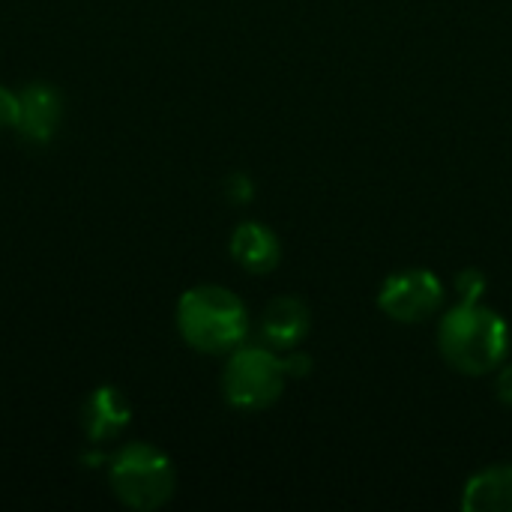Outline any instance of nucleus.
I'll return each mask as SVG.
<instances>
[{"label": "nucleus", "mask_w": 512, "mask_h": 512, "mask_svg": "<svg viewBox=\"0 0 512 512\" xmlns=\"http://www.w3.org/2000/svg\"><path fill=\"white\" fill-rule=\"evenodd\" d=\"M309 324H312V315L300 297H276L261 315V339L264 345L282 354V351L300 348V342L309 333Z\"/></svg>", "instance_id": "nucleus-8"}, {"label": "nucleus", "mask_w": 512, "mask_h": 512, "mask_svg": "<svg viewBox=\"0 0 512 512\" xmlns=\"http://www.w3.org/2000/svg\"><path fill=\"white\" fill-rule=\"evenodd\" d=\"M225 195H228V201H234V204H246V201L255 195V186H252V180H249L246 174H231V177L225 180Z\"/></svg>", "instance_id": "nucleus-13"}, {"label": "nucleus", "mask_w": 512, "mask_h": 512, "mask_svg": "<svg viewBox=\"0 0 512 512\" xmlns=\"http://www.w3.org/2000/svg\"><path fill=\"white\" fill-rule=\"evenodd\" d=\"M462 510L512 512V465H495L465 483Z\"/></svg>", "instance_id": "nucleus-10"}, {"label": "nucleus", "mask_w": 512, "mask_h": 512, "mask_svg": "<svg viewBox=\"0 0 512 512\" xmlns=\"http://www.w3.org/2000/svg\"><path fill=\"white\" fill-rule=\"evenodd\" d=\"M438 351L447 366L462 375H489L507 360L510 327L483 303H459L438 327Z\"/></svg>", "instance_id": "nucleus-1"}, {"label": "nucleus", "mask_w": 512, "mask_h": 512, "mask_svg": "<svg viewBox=\"0 0 512 512\" xmlns=\"http://www.w3.org/2000/svg\"><path fill=\"white\" fill-rule=\"evenodd\" d=\"M285 381L288 372L279 351H273L270 345H240L231 351L222 372V393L231 408L264 411L282 396Z\"/></svg>", "instance_id": "nucleus-4"}, {"label": "nucleus", "mask_w": 512, "mask_h": 512, "mask_svg": "<svg viewBox=\"0 0 512 512\" xmlns=\"http://www.w3.org/2000/svg\"><path fill=\"white\" fill-rule=\"evenodd\" d=\"M282 366L288 378H306L312 372V357L300 348H291V351H282Z\"/></svg>", "instance_id": "nucleus-12"}, {"label": "nucleus", "mask_w": 512, "mask_h": 512, "mask_svg": "<svg viewBox=\"0 0 512 512\" xmlns=\"http://www.w3.org/2000/svg\"><path fill=\"white\" fill-rule=\"evenodd\" d=\"M132 420V408L117 387H96L81 405V429L90 444H105L117 438Z\"/></svg>", "instance_id": "nucleus-7"}, {"label": "nucleus", "mask_w": 512, "mask_h": 512, "mask_svg": "<svg viewBox=\"0 0 512 512\" xmlns=\"http://www.w3.org/2000/svg\"><path fill=\"white\" fill-rule=\"evenodd\" d=\"M495 390H498V399H501L504 405H512V363H507V366L501 369Z\"/></svg>", "instance_id": "nucleus-15"}, {"label": "nucleus", "mask_w": 512, "mask_h": 512, "mask_svg": "<svg viewBox=\"0 0 512 512\" xmlns=\"http://www.w3.org/2000/svg\"><path fill=\"white\" fill-rule=\"evenodd\" d=\"M489 282L480 270L468 267L456 276V291H459V303H480L483 294H486Z\"/></svg>", "instance_id": "nucleus-11"}, {"label": "nucleus", "mask_w": 512, "mask_h": 512, "mask_svg": "<svg viewBox=\"0 0 512 512\" xmlns=\"http://www.w3.org/2000/svg\"><path fill=\"white\" fill-rule=\"evenodd\" d=\"M441 300H444V285L426 267L399 270L390 279H384L378 291L381 312L399 324H417L432 318L441 309Z\"/></svg>", "instance_id": "nucleus-5"}, {"label": "nucleus", "mask_w": 512, "mask_h": 512, "mask_svg": "<svg viewBox=\"0 0 512 512\" xmlns=\"http://www.w3.org/2000/svg\"><path fill=\"white\" fill-rule=\"evenodd\" d=\"M108 483L120 504L132 510L150 512L165 507L174 495L177 477L171 459L144 441L126 444L111 456L108 465Z\"/></svg>", "instance_id": "nucleus-3"}, {"label": "nucleus", "mask_w": 512, "mask_h": 512, "mask_svg": "<svg viewBox=\"0 0 512 512\" xmlns=\"http://www.w3.org/2000/svg\"><path fill=\"white\" fill-rule=\"evenodd\" d=\"M63 120V96L45 81H33L18 93V135L30 144H48Z\"/></svg>", "instance_id": "nucleus-6"}, {"label": "nucleus", "mask_w": 512, "mask_h": 512, "mask_svg": "<svg viewBox=\"0 0 512 512\" xmlns=\"http://www.w3.org/2000/svg\"><path fill=\"white\" fill-rule=\"evenodd\" d=\"M177 330L201 354H231L249 336V312L234 291L195 285L177 303Z\"/></svg>", "instance_id": "nucleus-2"}, {"label": "nucleus", "mask_w": 512, "mask_h": 512, "mask_svg": "<svg viewBox=\"0 0 512 512\" xmlns=\"http://www.w3.org/2000/svg\"><path fill=\"white\" fill-rule=\"evenodd\" d=\"M18 123V93L0 84V129H15Z\"/></svg>", "instance_id": "nucleus-14"}, {"label": "nucleus", "mask_w": 512, "mask_h": 512, "mask_svg": "<svg viewBox=\"0 0 512 512\" xmlns=\"http://www.w3.org/2000/svg\"><path fill=\"white\" fill-rule=\"evenodd\" d=\"M228 246H231V258L243 270H249L255 276L270 273L279 264V258H282L279 237L267 225H261V222H243V225H237Z\"/></svg>", "instance_id": "nucleus-9"}]
</instances>
